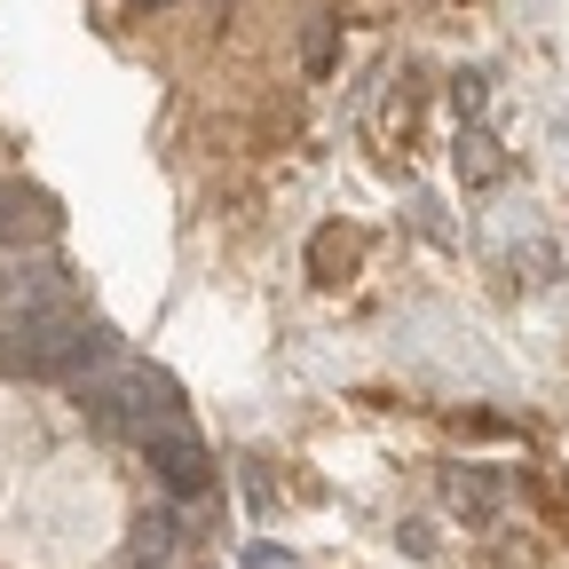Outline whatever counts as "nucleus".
<instances>
[{"instance_id":"1","label":"nucleus","mask_w":569,"mask_h":569,"mask_svg":"<svg viewBox=\"0 0 569 569\" xmlns=\"http://www.w3.org/2000/svg\"><path fill=\"white\" fill-rule=\"evenodd\" d=\"M142 459H151V475H159V490L167 498H206L213 490V451L190 436L182 419H167V427H142Z\"/></svg>"},{"instance_id":"2","label":"nucleus","mask_w":569,"mask_h":569,"mask_svg":"<svg viewBox=\"0 0 569 569\" xmlns=\"http://www.w3.org/2000/svg\"><path fill=\"white\" fill-rule=\"evenodd\" d=\"M56 198L32 190V182H0V253H48L56 238Z\"/></svg>"},{"instance_id":"3","label":"nucleus","mask_w":569,"mask_h":569,"mask_svg":"<svg viewBox=\"0 0 569 569\" xmlns=\"http://www.w3.org/2000/svg\"><path fill=\"white\" fill-rule=\"evenodd\" d=\"M127 561H134V569H167V561H174V515H142Z\"/></svg>"},{"instance_id":"4","label":"nucleus","mask_w":569,"mask_h":569,"mask_svg":"<svg viewBox=\"0 0 569 569\" xmlns=\"http://www.w3.org/2000/svg\"><path fill=\"white\" fill-rule=\"evenodd\" d=\"M451 498H459L475 522H490V515H498V475H490V467H459V475H451Z\"/></svg>"}]
</instances>
